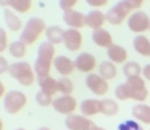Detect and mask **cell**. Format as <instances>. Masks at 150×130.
<instances>
[{
  "mask_svg": "<svg viewBox=\"0 0 150 130\" xmlns=\"http://www.w3.org/2000/svg\"><path fill=\"white\" fill-rule=\"evenodd\" d=\"M115 96L119 100L134 99L136 101H144L148 96V89L145 81L140 76L127 78V82L121 83L115 88Z\"/></svg>",
  "mask_w": 150,
  "mask_h": 130,
  "instance_id": "1",
  "label": "cell"
},
{
  "mask_svg": "<svg viewBox=\"0 0 150 130\" xmlns=\"http://www.w3.org/2000/svg\"><path fill=\"white\" fill-rule=\"evenodd\" d=\"M54 46L50 42H42L37 50V58L34 64V71L38 78L50 76V68L54 60Z\"/></svg>",
  "mask_w": 150,
  "mask_h": 130,
  "instance_id": "2",
  "label": "cell"
},
{
  "mask_svg": "<svg viewBox=\"0 0 150 130\" xmlns=\"http://www.w3.org/2000/svg\"><path fill=\"white\" fill-rule=\"evenodd\" d=\"M8 73L13 79L23 86H30L35 81L32 67L27 62H17L9 66Z\"/></svg>",
  "mask_w": 150,
  "mask_h": 130,
  "instance_id": "3",
  "label": "cell"
},
{
  "mask_svg": "<svg viewBox=\"0 0 150 130\" xmlns=\"http://www.w3.org/2000/svg\"><path fill=\"white\" fill-rule=\"evenodd\" d=\"M45 23L40 18H31L28 20L20 35V40L23 41L26 45L33 44L38 39L39 35L45 31Z\"/></svg>",
  "mask_w": 150,
  "mask_h": 130,
  "instance_id": "4",
  "label": "cell"
},
{
  "mask_svg": "<svg viewBox=\"0 0 150 130\" xmlns=\"http://www.w3.org/2000/svg\"><path fill=\"white\" fill-rule=\"evenodd\" d=\"M27 103V96L19 90H11L5 94L3 99V107L6 113L13 115L23 109Z\"/></svg>",
  "mask_w": 150,
  "mask_h": 130,
  "instance_id": "5",
  "label": "cell"
},
{
  "mask_svg": "<svg viewBox=\"0 0 150 130\" xmlns=\"http://www.w3.org/2000/svg\"><path fill=\"white\" fill-rule=\"evenodd\" d=\"M133 6L127 0H120L114 6H112L106 13V20L109 24L118 26L125 21V19L129 15Z\"/></svg>",
  "mask_w": 150,
  "mask_h": 130,
  "instance_id": "6",
  "label": "cell"
},
{
  "mask_svg": "<svg viewBox=\"0 0 150 130\" xmlns=\"http://www.w3.org/2000/svg\"><path fill=\"white\" fill-rule=\"evenodd\" d=\"M65 126L68 130H98L95 122L86 116L69 115L65 119Z\"/></svg>",
  "mask_w": 150,
  "mask_h": 130,
  "instance_id": "7",
  "label": "cell"
},
{
  "mask_svg": "<svg viewBox=\"0 0 150 130\" xmlns=\"http://www.w3.org/2000/svg\"><path fill=\"white\" fill-rule=\"evenodd\" d=\"M150 19L144 11H138L129 15L127 20V27L134 33H142L149 29Z\"/></svg>",
  "mask_w": 150,
  "mask_h": 130,
  "instance_id": "8",
  "label": "cell"
},
{
  "mask_svg": "<svg viewBox=\"0 0 150 130\" xmlns=\"http://www.w3.org/2000/svg\"><path fill=\"white\" fill-rule=\"evenodd\" d=\"M86 85L94 94L98 96L104 95L109 89L107 80L102 78L99 74H88L86 77Z\"/></svg>",
  "mask_w": 150,
  "mask_h": 130,
  "instance_id": "9",
  "label": "cell"
},
{
  "mask_svg": "<svg viewBox=\"0 0 150 130\" xmlns=\"http://www.w3.org/2000/svg\"><path fill=\"white\" fill-rule=\"evenodd\" d=\"M54 111L62 115H72L73 112L76 110L77 101L71 95H62L58 98L54 99L52 103Z\"/></svg>",
  "mask_w": 150,
  "mask_h": 130,
  "instance_id": "10",
  "label": "cell"
},
{
  "mask_svg": "<svg viewBox=\"0 0 150 130\" xmlns=\"http://www.w3.org/2000/svg\"><path fill=\"white\" fill-rule=\"evenodd\" d=\"M64 42L65 47L70 51H77L80 49L82 44V35L77 29H70L66 30L64 32Z\"/></svg>",
  "mask_w": 150,
  "mask_h": 130,
  "instance_id": "11",
  "label": "cell"
},
{
  "mask_svg": "<svg viewBox=\"0 0 150 130\" xmlns=\"http://www.w3.org/2000/svg\"><path fill=\"white\" fill-rule=\"evenodd\" d=\"M75 68L78 71L82 73H88L92 72L95 68H96L97 60L96 58L93 56L92 53L88 52H81L80 54H78L77 58L74 60Z\"/></svg>",
  "mask_w": 150,
  "mask_h": 130,
  "instance_id": "12",
  "label": "cell"
},
{
  "mask_svg": "<svg viewBox=\"0 0 150 130\" xmlns=\"http://www.w3.org/2000/svg\"><path fill=\"white\" fill-rule=\"evenodd\" d=\"M63 21L72 29H80L86 24V15L74 9L66 11L63 13Z\"/></svg>",
  "mask_w": 150,
  "mask_h": 130,
  "instance_id": "13",
  "label": "cell"
},
{
  "mask_svg": "<svg viewBox=\"0 0 150 130\" xmlns=\"http://www.w3.org/2000/svg\"><path fill=\"white\" fill-rule=\"evenodd\" d=\"M54 67L56 71L62 76H68L72 74L75 69V64L71 58H67L65 56H58L54 58Z\"/></svg>",
  "mask_w": 150,
  "mask_h": 130,
  "instance_id": "14",
  "label": "cell"
},
{
  "mask_svg": "<svg viewBox=\"0 0 150 130\" xmlns=\"http://www.w3.org/2000/svg\"><path fill=\"white\" fill-rule=\"evenodd\" d=\"M79 110L82 116L91 117L101 113V100L96 98H86L81 101Z\"/></svg>",
  "mask_w": 150,
  "mask_h": 130,
  "instance_id": "15",
  "label": "cell"
},
{
  "mask_svg": "<svg viewBox=\"0 0 150 130\" xmlns=\"http://www.w3.org/2000/svg\"><path fill=\"white\" fill-rule=\"evenodd\" d=\"M92 39L96 45L100 46V47L109 48L112 45V36L107 30L103 29H97L94 30L92 33Z\"/></svg>",
  "mask_w": 150,
  "mask_h": 130,
  "instance_id": "16",
  "label": "cell"
},
{
  "mask_svg": "<svg viewBox=\"0 0 150 130\" xmlns=\"http://www.w3.org/2000/svg\"><path fill=\"white\" fill-rule=\"evenodd\" d=\"M107 56L113 64H122L127 60V52L122 46L118 44H112L110 47L107 48Z\"/></svg>",
  "mask_w": 150,
  "mask_h": 130,
  "instance_id": "17",
  "label": "cell"
},
{
  "mask_svg": "<svg viewBox=\"0 0 150 130\" xmlns=\"http://www.w3.org/2000/svg\"><path fill=\"white\" fill-rule=\"evenodd\" d=\"M106 20V15L100 11H91L86 15V24L93 30L101 29Z\"/></svg>",
  "mask_w": 150,
  "mask_h": 130,
  "instance_id": "18",
  "label": "cell"
},
{
  "mask_svg": "<svg viewBox=\"0 0 150 130\" xmlns=\"http://www.w3.org/2000/svg\"><path fill=\"white\" fill-rule=\"evenodd\" d=\"M132 115L136 120L144 124H150V105L145 103L136 105L132 109Z\"/></svg>",
  "mask_w": 150,
  "mask_h": 130,
  "instance_id": "19",
  "label": "cell"
},
{
  "mask_svg": "<svg viewBox=\"0 0 150 130\" xmlns=\"http://www.w3.org/2000/svg\"><path fill=\"white\" fill-rule=\"evenodd\" d=\"M38 85L40 87V90L46 94L52 96L58 92V80L50 76H46L43 78H38Z\"/></svg>",
  "mask_w": 150,
  "mask_h": 130,
  "instance_id": "20",
  "label": "cell"
},
{
  "mask_svg": "<svg viewBox=\"0 0 150 130\" xmlns=\"http://www.w3.org/2000/svg\"><path fill=\"white\" fill-rule=\"evenodd\" d=\"M133 46L139 54L143 56H150V40L146 36H136L133 40Z\"/></svg>",
  "mask_w": 150,
  "mask_h": 130,
  "instance_id": "21",
  "label": "cell"
},
{
  "mask_svg": "<svg viewBox=\"0 0 150 130\" xmlns=\"http://www.w3.org/2000/svg\"><path fill=\"white\" fill-rule=\"evenodd\" d=\"M64 30L60 26H50L45 30V36L47 42L52 44H60L64 39Z\"/></svg>",
  "mask_w": 150,
  "mask_h": 130,
  "instance_id": "22",
  "label": "cell"
},
{
  "mask_svg": "<svg viewBox=\"0 0 150 130\" xmlns=\"http://www.w3.org/2000/svg\"><path fill=\"white\" fill-rule=\"evenodd\" d=\"M99 75L105 80H112L116 77L117 69L112 62L105 60L101 63V65L99 66Z\"/></svg>",
  "mask_w": 150,
  "mask_h": 130,
  "instance_id": "23",
  "label": "cell"
},
{
  "mask_svg": "<svg viewBox=\"0 0 150 130\" xmlns=\"http://www.w3.org/2000/svg\"><path fill=\"white\" fill-rule=\"evenodd\" d=\"M3 15H4V21L6 26L8 27L9 30L11 31H19L20 29L22 28V21L9 9L5 8L3 11Z\"/></svg>",
  "mask_w": 150,
  "mask_h": 130,
  "instance_id": "24",
  "label": "cell"
},
{
  "mask_svg": "<svg viewBox=\"0 0 150 130\" xmlns=\"http://www.w3.org/2000/svg\"><path fill=\"white\" fill-rule=\"evenodd\" d=\"M118 105L113 99L105 98L101 100V114H103V115L112 117L118 113Z\"/></svg>",
  "mask_w": 150,
  "mask_h": 130,
  "instance_id": "25",
  "label": "cell"
},
{
  "mask_svg": "<svg viewBox=\"0 0 150 130\" xmlns=\"http://www.w3.org/2000/svg\"><path fill=\"white\" fill-rule=\"evenodd\" d=\"M26 44L21 40L18 41H13L9 44L8 46V51L11 56H13L16 58H22L25 56L26 52H27V48H26Z\"/></svg>",
  "mask_w": 150,
  "mask_h": 130,
  "instance_id": "26",
  "label": "cell"
},
{
  "mask_svg": "<svg viewBox=\"0 0 150 130\" xmlns=\"http://www.w3.org/2000/svg\"><path fill=\"white\" fill-rule=\"evenodd\" d=\"M143 69L141 68L139 64L137 62H127V64H125L122 68V72L123 75L127 78H132V77H136V76H140V74L142 73Z\"/></svg>",
  "mask_w": 150,
  "mask_h": 130,
  "instance_id": "27",
  "label": "cell"
},
{
  "mask_svg": "<svg viewBox=\"0 0 150 130\" xmlns=\"http://www.w3.org/2000/svg\"><path fill=\"white\" fill-rule=\"evenodd\" d=\"M74 89L72 81L67 77H63L58 80V91L63 93V95H70Z\"/></svg>",
  "mask_w": 150,
  "mask_h": 130,
  "instance_id": "28",
  "label": "cell"
},
{
  "mask_svg": "<svg viewBox=\"0 0 150 130\" xmlns=\"http://www.w3.org/2000/svg\"><path fill=\"white\" fill-rule=\"evenodd\" d=\"M31 0H11L9 6H11L18 13H25L31 8Z\"/></svg>",
  "mask_w": 150,
  "mask_h": 130,
  "instance_id": "29",
  "label": "cell"
},
{
  "mask_svg": "<svg viewBox=\"0 0 150 130\" xmlns=\"http://www.w3.org/2000/svg\"><path fill=\"white\" fill-rule=\"evenodd\" d=\"M35 99H36V103H37L40 107H48V105H52V103H54L52 96H50V95L42 92L41 90L37 92Z\"/></svg>",
  "mask_w": 150,
  "mask_h": 130,
  "instance_id": "30",
  "label": "cell"
},
{
  "mask_svg": "<svg viewBox=\"0 0 150 130\" xmlns=\"http://www.w3.org/2000/svg\"><path fill=\"white\" fill-rule=\"evenodd\" d=\"M116 130H144L139 123L134 120H127L125 122H121L118 126H117Z\"/></svg>",
  "mask_w": 150,
  "mask_h": 130,
  "instance_id": "31",
  "label": "cell"
},
{
  "mask_svg": "<svg viewBox=\"0 0 150 130\" xmlns=\"http://www.w3.org/2000/svg\"><path fill=\"white\" fill-rule=\"evenodd\" d=\"M78 0H59V6L64 11H70L77 3Z\"/></svg>",
  "mask_w": 150,
  "mask_h": 130,
  "instance_id": "32",
  "label": "cell"
},
{
  "mask_svg": "<svg viewBox=\"0 0 150 130\" xmlns=\"http://www.w3.org/2000/svg\"><path fill=\"white\" fill-rule=\"evenodd\" d=\"M7 47L6 33L3 29H0V52H3Z\"/></svg>",
  "mask_w": 150,
  "mask_h": 130,
  "instance_id": "33",
  "label": "cell"
},
{
  "mask_svg": "<svg viewBox=\"0 0 150 130\" xmlns=\"http://www.w3.org/2000/svg\"><path fill=\"white\" fill-rule=\"evenodd\" d=\"M90 6L93 7H102L107 4L108 0H86Z\"/></svg>",
  "mask_w": 150,
  "mask_h": 130,
  "instance_id": "34",
  "label": "cell"
},
{
  "mask_svg": "<svg viewBox=\"0 0 150 130\" xmlns=\"http://www.w3.org/2000/svg\"><path fill=\"white\" fill-rule=\"evenodd\" d=\"M8 69H9V66L6 60H5V58H3V56H0V73L3 74L4 72L8 71Z\"/></svg>",
  "mask_w": 150,
  "mask_h": 130,
  "instance_id": "35",
  "label": "cell"
},
{
  "mask_svg": "<svg viewBox=\"0 0 150 130\" xmlns=\"http://www.w3.org/2000/svg\"><path fill=\"white\" fill-rule=\"evenodd\" d=\"M142 74H143L144 78L147 79L148 81H150V64L146 65L143 68V71H142Z\"/></svg>",
  "mask_w": 150,
  "mask_h": 130,
  "instance_id": "36",
  "label": "cell"
},
{
  "mask_svg": "<svg viewBox=\"0 0 150 130\" xmlns=\"http://www.w3.org/2000/svg\"><path fill=\"white\" fill-rule=\"evenodd\" d=\"M127 1H129V4L133 6V8H139L142 5L144 0H127Z\"/></svg>",
  "mask_w": 150,
  "mask_h": 130,
  "instance_id": "37",
  "label": "cell"
},
{
  "mask_svg": "<svg viewBox=\"0 0 150 130\" xmlns=\"http://www.w3.org/2000/svg\"><path fill=\"white\" fill-rule=\"evenodd\" d=\"M11 0H0V5L1 6H7V5H11Z\"/></svg>",
  "mask_w": 150,
  "mask_h": 130,
  "instance_id": "38",
  "label": "cell"
},
{
  "mask_svg": "<svg viewBox=\"0 0 150 130\" xmlns=\"http://www.w3.org/2000/svg\"><path fill=\"white\" fill-rule=\"evenodd\" d=\"M37 130H50L48 127H40V128H38Z\"/></svg>",
  "mask_w": 150,
  "mask_h": 130,
  "instance_id": "39",
  "label": "cell"
},
{
  "mask_svg": "<svg viewBox=\"0 0 150 130\" xmlns=\"http://www.w3.org/2000/svg\"><path fill=\"white\" fill-rule=\"evenodd\" d=\"M98 130H106V129H104V128H101V127H99V128H98Z\"/></svg>",
  "mask_w": 150,
  "mask_h": 130,
  "instance_id": "40",
  "label": "cell"
},
{
  "mask_svg": "<svg viewBox=\"0 0 150 130\" xmlns=\"http://www.w3.org/2000/svg\"><path fill=\"white\" fill-rule=\"evenodd\" d=\"M17 130H26V129H24V128H18Z\"/></svg>",
  "mask_w": 150,
  "mask_h": 130,
  "instance_id": "41",
  "label": "cell"
},
{
  "mask_svg": "<svg viewBox=\"0 0 150 130\" xmlns=\"http://www.w3.org/2000/svg\"><path fill=\"white\" fill-rule=\"evenodd\" d=\"M149 30H150V26H149Z\"/></svg>",
  "mask_w": 150,
  "mask_h": 130,
  "instance_id": "42",
  "label": "cell"
}]
</instances>
